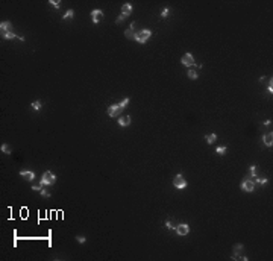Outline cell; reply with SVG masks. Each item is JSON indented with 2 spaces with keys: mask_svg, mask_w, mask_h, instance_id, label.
Instances as JSON below:
<instances>
[{
  "mask_svg": "<svg viewBox=\"0 0 273 261\" xmlns=\"http://www.w3.org/2000/svg\"><path fill=\"white\" fill-rule=\"evenodd\" d=\"M150 37H152V32L149 31V29H141L140 32H135L134 40L136 41V43H140V44H144Z\"/></svg>",
  "mask_w": 273,
  "mask_h": 261,
  "instance_id": "6da1fadb",
  "label": "cell"
},
{
  "mask_svg": "<svg viewBox=\"0 0 273 261\" xmlns=\"http://www.w3.org/2000/svg\"><path fill=\"white\" fill-rule=\"evenodd\" d=\"M55 182H56V176L52 171H44L43 178H41V184L43 185H53Z\"/></svg>",
  "mask_w": 273,
  "mask_h": 261,
  "instance_id": "7a4b0ae2",
  "label": "cell"
},
{
  "mask_svg": "<svg viewBox=\"0 0 273 261\" xmlns=\"http://www.w3.org/2000/svg\"><path fill=\"white\" fill-rule=\"evenodd\" d=\"M173 185H175L177 190H184V188H187L188 182H187V179H185L182 175H176V176L173 178Z\"/></svg>",
  "mask_w": 273,
  "mask_h": 261,
  "instance_id": "3957f363",
  "label": "cell"
},
{
  "mask_svg": "<svg viewBox=\"0 0 273 261\" xmlns=\"http://www.w3.org/2000/svg\"><path fill=\"white\" fill-rule=\"evenodd\" d=\"M243 252H244V246H243V245H235L234 246L232 260H244V261H247V257H241Z\"/></svg>",
  "mask_w": 273,
  "mask_h": 261,
  "instance_id": "277c9868",
  "label": "cell"
},
{
  "mask_svg": "<svg viewBox=\"0 0 273 261\" xmlns=\"http://www.w3.org/2000/svg\"><path fill=\"white\" fill-rule=\"evenodd\" d=\"M241 190L243 191H246V193H252L253 190H255V182L250 181V179H244L241 182Z\"/></svg>",
  "mask_w": 273,
  "mask_h": 261,
  "instance_id": "5b68a950",
  "label": "cell"
},
{
  "mask_svg": "<svg viewBox=\"0 0 273 261\" xmlns=\"http://www.w3.org/2000/svg\"><path fill=\"white\" fill-rule=\"evenodd\" d=\"M181 62L185 65V67H191V65H194V58L191 53H185L182 58H181Z\"/></svg>",
  "mask_w": 273,
  "mask_h": 261,
  "instance_id": "8992f818",
  "label": "cell"
},
{
  "mask_svg": "<svg viewBox=\"0 0 273 261\" xmlns=\"http://www.w3.org/2000/svg\"><path fill=\"white\" fill-rule=\"evenodd\" d=\"M120 112H121V108L118 105H111L108 108V115L109 117H120Z\"/></svg>",
  "mask_w": 273,
  "mask_h": 261,
  "instance_id": "52a82bcc",
  "label": "cell"
},
{
  "mask_svg": "<svg viewBox=\"0 0 273 261\" xmlns=\"http://www.w3.org/2000/svg\"><path fill=\"white\" fill-rule=\"evenodd\" d=\"M102 18H103V12L100 9H93L91 11V20H93V23H99Z\"/></svg>",
  "mask_w": 273,
  "mask_h": 261,
  "instance_id": "ba28073f",
  "label": "cell"
},
{
  "mask_svg": "<svg viewBox=\"0 0 273 261\" xmlns=\"http://www.w3.org/2000/svg\"><path fill=\"white\" fill-rule=\"evenodd\" d=\"M175 229H176V232L179 234V235H187V234L190 232V226H188L187 223H181V225H177Z\"/></svg>",
  "mask_w": 273,
  "mask_h": 261,
  "instance_id": "9c48e42d",
  "label": "cell"
},
{
  "mask_svg": "<svg viewBox=\"0 0 273 261\" xmlns=\"http://www.w3.org/2000/svg\"><path fill=\"white\" fill-rule=\"evenodd\" d=\"M20 176L25 178V179L29 181V182L35 179V173H33V171H31V170H21V171H20Z\"/></svg>",
  "mask_w": 273,
  "mask_h": 261,
  "instance_id": "30bf717a",
  "label": "cell"
},
{
  "mask_svg": "<svg viewBox=\"0 0 273 261\" xmlns=\"http://www.w3.org/2000/svg\"><path fill=\"white\" fill-rule=\"evenodd\" d=\"M0 31H2V33L12 32V25H11L9 21H2L0 23Z\"/></svg>",
  "mask_w": 273,
  "mask_h": 261,
  "instance_id": "8fae6325",
  "label": "cell"
},
{
  "mask_svg": "<svg viewBox=\"0 0 273 261\" xmlns=\"http://www.w3.org/2000/svg\"><path fill=\"white\" fill-rule=\"evenodd\" d=\"M263 141H264V144L267 147H272V144H273V134L272 132H267L263 137Z\"/></svg>",
  "mask_w": 273,
  "mask_h": 261,
  "instance_id": "7c38bea8",
  "label": "cell"
},
{
  "mask_svg": "<svg viewBox=\"0 0 273 261\" xmlns=\"http://www.w3.org/2000/svg\"><path fill=\"white\" fill-rule=\"evenodd\" d=\"M118 124H120V126H129L130 124V117L129 115H120L118 117Z\"/></svg>",
  "mask_w": 273,
  "mask_h": 261,
  "instance_id": "4fadbf2b",
  "label": "cell"
},
{
  "mask_svg": "<svg viewBox=\"0 0 273 261\" xmlns=\"http://www.w3.org/2000/svg\"><path fill=\"white\" fill-rule=\"evenodd\" d=\"M130 12H132V5L124 3L123 6H121V14H123L124 17H128V15H130Z\"/></svg>",
  "mask_w": 273,
  "mask_h": 261,
  "instance_id": "5bb4252c",
  "label": "cell"
},
{
  "mask_svg": "<svg viewBox=\"0 0 273 261\" xmlns=\"http://www.w3.org/2000/svg\"><path fill=\"white\" fill-rule=\"evenodd\" d=\"M134 27H135V23H132V25L129 26V29H128V31H124V37H126V38H134V37H135Z\"/></svg>",
  "mask_w": 273,
  "mask_h": 261,
  "instance_id": "9a60e30c",
  "label": "cell"
},
{
  "mask_svg": "<svg viewBox=\"0 0 273 261\" xmlns=\"http://www.w3.org/2000/svg\"><path fill=\"white\" fill-rule=\"evenodd\" d=\"M0 150H2L3 153H6V155H11V152H12V149H11V146L6 144V143H3L2 147H0Z\"/></svg>",
  "mask_w": 273,
  "mask_h": 261,
  "instance_id": "2e32d148",
  "label": "cell"
},
{
  "mask_svg": "<svg viewBox=\"0 0 273 261\" xmlns=\"http://www.w3.org/2000/svg\"><path fill=\"white\" fill-rule=\"evenodd\" d=\"M205 140H206V143H208V144H212V143L217 140V135H216V134H208V135L205 137Z\"/></svg>",
  "mask_w": 273,
  "mask_h": 261,
  "instance_id": "e0dca14e",
  "label": "cell"
},
{
  "mask_svg": "<svg viewBox=\"0 0 273 261\" xmlns=\"http://www.w3.org/2000/svg\"><path fill=\"white\" fill-rule=\"evenodd\" d=\"M73 15H74L73 9H68L67 12H65V14L62 15V20H70V18H73Z\"/></svg>",
  "mask_w": 273,
  "mask_h": 261,
  "instance_id": "ac0fdd59",
  "label": "cell"
},
{
  "mask_svg": "<svg viewBox=\"0 0 273 261\" xmlns=\"http://www.w3.org/2000/svg\"><path fill=\"white\" fill-rule=\"evenodd\" d=\"M188 78L194 81V79L199 78V74H197V72H196V70H188Z\"/></svg>",
  "mask_w": 273,
  "mask_h": 261,
  "instance_id": "d6986e66",
  "label": "cell"
},
{
  "mask_svg": "<svg viewBox=\"0 0 273 261\" xmlns=\"http://www.w3.org/2000/svg\"><path fill=\"white\" fill-rule=\"evenodd\" d=\"M129 105V97H124L123 100H121V102L120 103H118V106H120V108L121 109H124V108H126V106Z\"/></svg>",
  "mask_w": 273,
  "mask_h": 261,
  "instance_id": "ffe728a7",
  "label": "cell"
},
{
  "mask_svg": "<svg viewBox=\"0 0 273 261\" xmlns=\"http://www.w3.org/2000/svg\"><path fill=\"white\" fill-rule=\"evenodd\" d=\"M41 106H43V103H41L40 100H37V102H33V103H32V108H33L35 111H40V109H41Z\"/></svg>",
  "mask_w": 273,
  "mask_h": 261,
  "instance_id": "44dd1931",
  "label": "cell"
},
{
  "mask_svg": "<svg viewBox=\"0 0 273 261\" xmlns=\"http://www.w3.org/2000/svg\"><path fill=\"white\" fill-rule=\"evenodd\" d=\"M216 152L218 153V155H225V153H226V147H225V146H218Z\"/></svg>",
  "mask_w": 273,
  "mask_h": 261,
  "instance_id": "7402d4cb",
  "label": "cell"
},
{
  "mask_svg": "<svg viewBox=\"0 0 273 261\" xmlns=\"http://www.w3.org/2000/svg\"><path fill=\"white\" fill-rule=\"evenodd\" d=\"M76 241H78V243H81V245H84V243L87 241V238H85L84 235H78V237H76Z\"/></svg>",
  "mask_w": 273,
  "mask_h": 261,
  "instance_id": "603a6c76",
  "label": "cell"
},
{
  "mask_svg": "<svg viewBox=\"0 0 273 261\" xmlns=\"http://www.w3.org/2000/svg\"><path fill=\"white\" fill-rule=\"evenodd\" d=\"M165 226H167L169 229H173V228H176L175 225H173V222L170 220V219H167V220H165Z\"/></svg>",
  "mask_w": 273,
  "mask_h": 261,
  "instance_id": "cb8c5ba5",
  "label": "cell"
},
{
  "mask_svg": "<svg viewBox=\"0 0 273 261\" xmlns=\"http://www.w3.org/2000/svg\"><path fill=\"white\" fill-rule=\"evenodd\" d=\"M257 176V165H250V178Z\"/></svg>",
  "mask_w": 273,
  "mask_h": 261,
  "instance_id": "d4e9b609",
  "label": "cell"
},
{
  "mask_svg": "<svg viewBox=\"0 0 273 261\" xmlns=\"http://www.w3.org/2000/svg\"><path fill=\"white\" fill-rule=\"evenodd\" d=\"M49 3L52 5V6H55V8H59V6H61V2H59V0H50Z\"/></svg>",
  "mask_w": 273,
  "mask_h": 261,
  "instance_id": "484cf974",
  "label": "cell"
},
{
  "mask_svg": "<svg viewBox=\"0 0 273 261\" xmlns=\"http://www.w3.org/2000/svg\"><path fill=\"white\" fill-rule=\"evenodd\" d=\"M40 194L43 196V197H50V193L47 191V190H44V188H43V190H40Z\"/></svg>",
  "mask_w": 273,
  "mask_h": 261,
  "instance_id": "4316f807",
  "label": "cell"
},
{
  "mask_svg": "<svg viewBox=\"0 0 273 261\" xmlns=\"http://www.w3.org/2000/svg\"><path fill=\"white\" fill-rule=\"evenodd\" d=\"M124 18H126V17H124L123 14H120V15L117 17V20H115V23H117V25H120V23H123V20H124Z\"/></svg>",
  "mask_w": 273,
  "mask_h": 261,
  "instance_id": "83f0119b",
  "label": "cell"
},
{
  "mask_svg": "<svg viewBox=\"0 0 273 261\" xmlns=\"http://www.w3.org/2000/svg\"><path fill=\"white\" fill-rule=\"evenodd\" d=\"M167 15H169V8H164L161 12V17H167Z\"/></svg>",
  "mask_w": 273,
  "mask_h": 261,
  "instance_id": "f1b7e54d",
  "label": "cell"
},
{
  "mask_svg": "<svg viewBox=\"0 0 273 261\" xmlns=\"http://www.w3.org/2000/svg\"><path fill=\"white\" fill-rule=\"evenodd\" d=\"M264 124H265V126H269V124H272V120H267V122H264Z\"/></svg>",
  "mask_w": 273,
  "mask_h": 261,
  "instance_id": "f546056e",
  "label": "cell"
}]
</instances>
